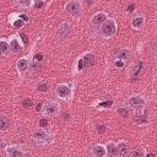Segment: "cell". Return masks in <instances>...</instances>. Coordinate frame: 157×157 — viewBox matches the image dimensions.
I'll use <instances>...</instances> for the list:
<instances>
[{
  "label": "cell",
  "mask_w": 157,
  "mask_h": 157,
  "mask_svg": "<svg viewBox=\"0 0 157 157\" xmlns=\"http://www.w3.org/2000/svg\"><path fill=\"white\" fill-rule=\"evenodd\" d=\"M115 30H117L115 22L113 20H108V21H106L102 26V35L104 36L106 38H108V37H112L115 33Z\"/></svg>",
  "instance_id": "6da1fadb"
},
{
  "label": "cell",
  "mask_w": 157,
  "mask_h": 157,
  "mask_svg": "<svg viewBox=\"0 0 157 157\" xmlns=\"http://www.w3.org/2000/svg\"><path fill=\"white\" fill-rule=\"evenodd\" d=\"M67 10L73 16H78L81 14V5L77 1H70L67 5Z\"/></svg>",
  "instance_id": "7a4b0ae2"
},
{
  "label": "cell",
  "mask_w": 157,
  "mask_h": 157,
  "mask_svg": "<svg viewBox=\"0 0 157 157\" xmlns=\"http://www.w3.org/2000/svg\"><path fill=\"white\" fill-rule=\"evenodd\" d=\"M58 108H59V106H58L55 102H47L44 104V112H45V114H48V115L57 114L58 113Z\"/></svg>",
  "instance_id": "3957f363"
},
{
  "label": "cell",
  "mask_w": 157,
  "mask_h": 157,
  "mask_svg": "<svg viewBox=\"0 0 157 157\" xmlns=\"http://www.w3.org/2000/svg\"><path fill=\"white\" fill-rule=\"evenodd\" d=\"M57 93L60 98H64L65 100V98H68L70 96V88L67 85H59L57 87Z\"/></svg>",
  "instance_id": "277c9868"
},
{
  "label": "cell",
  "mask_w": 157,
  "mask_h": 157,
  "mask_svg": "<svg viewBox=\"0 0 157 157\" xmlns=\"http://www.w3.org/2000/svg\"><path fill=\"white\" fill-rule=\"evenodd\" d=\"M129 104L133 107V108H140V107L144 106V100L139 96H133L129 98Z\"/></svg>",
  "instance_id": "5b68a950"
},
{
  "label": "cell",
  "mask_w": 157,
  "mask_h": 157,
  "mask_svg": "<svg viewBox=\"0 0 157 157\" xmlns=\"http://www.w3.org/2000/svg\"><path fill=\"white\" fill-rule=\"evenodd\" d=\"M35 139L39 144H45V142L48 141V135L45 134L43 130H39V131H37V133L35 134Z\"/></svg>",
  "instance_id": "8992f818"
},
{
  "label": "cell",
  "mask_w": 157,
  "mask_h": 157,
  "mask_svg": "<svg viewBox=\"0 0 157 157\" xmlns=\"http://www.w3.org/2000/svg\"><path fill=\"white\" fill-rule=\"evenodd\" d=\"M107 20V16L104 14H96L92 17V23L93 25H101V23H104Z\"/></svg>",
  "instance_id": "52a82bcc"
},
{
  "label": "cell",
  "mask_w": 157,
  "mask_h": 157,
  "mask_svg": "<svg viewBox=\"0 0 157 157\" xmlns=\"http://www.w3.org/2000/svg\"><path fill=\"white\" fill-rule=\"evenodd\" d=\"M6 152H7V155L11 156V157H21V156H23V152L20 151L17 147H7Z\"/></svg>",
  "instance_id": "ba28073f"
},
{
  "label": "cell",
  "mask_w": 157,
  "mask_h": 157,
  "mask_svg": "<svg viewBox=\"0 0 157 157\" xmlns=\"http://www.w3.org/2000/svg\"><path fill=\"white\" fill-rule=\"evenodd\" d=\"M128 150H129V147H128V144L120 142V144L118 145V155H119V156H126V155H128Z\"/></svg>",
  "instance_id": "9c48e42d"
},
{
  "label": "cell",
  "mask_w": 157,
  "mask_h": 157,
  "mask_svg": "<svg viewBox=\"0 0 157 157\" xmlns=\"http://www.w3.org/2000/svg\"><path fill=\"white\" fill-rule=\"evenodd\" d=\"M82 61H84V67L87 68V67H91L93 63H94V57L93 54H87L84 57V59H82Z\"/></svg>",
  "instance_id": "30bf717a"
},
{
  "label": "cell",
  "mask_w": 157,
  "mask_h": 157,
  "mask_svg": "<svg viewBox=\"0 0 157 157\" xmlns=\"http://www.w3.org/2000/svg\"><path fill=\"white\" fill-rule=\"evenodd\" d=\"M93 155H94V156H97V157H102V156H104V155H106V150H104V147H103L102 145H97V146H94V147H93Z\"/></svg>",
  "instance_id": "8fae6325"
},
{
  "label": "cell",
  "mask_w": 157,
  "mask_h": 157,
  "mask_svg": "<svg viewBox=\"0 0 157 157\" xmlns=\"http://www.w3.org/2000/svg\"><path fill=\"white\" fill-rule=\"evenodd\" d=\"M144 25V19L141 17V16H139V17H135L133 21H131V26H133L134 28H141Z\"/></svg>",
  "instance_id": "7c38bea8"
},
{
  "label": "cell",
  "mask_w": 157,
  "mask_h": 157,
  "mask_svg": "<svg viewBox=\"0 0 157 157\" xmlns=\"http://www.w3.org/2000/svg\"><path fill=\"white\" fill-rule=\"evenodd\" d=\"M107 154L109 156H117L118 155V146L113 145V144H109L107 146Z\"/></svg>",
  "instance_id": "4fadbf2b"
},
{
  "label": "cell",
  "mask_w": 157,
  "mask_h": 157,
  "mask_svg": "<svg viewBox=\"0 0 157 157\" xmlns=\"http://www.w3.org/2000/svg\"><path fill=\"white\" fill-rule=\"evenodd\" d=\"M28 68V60L27 59H20L19 61H17V69L19 70H21V71H25Z\"/></svg>",
  "instance_id": "5bb4252c"
},
{
  "label": "cell",
  "mask_w": 157,
  "mask_h": 157,
  "mask_svg": "<svg viewBox=\"0 0 157 157\" xmlns=\"http://www.w3.org/2000/svg\"><path fill=\"white\" fill-rule=\"evenodd\" d=\"M10 48L14 53H19L20 51H21V45H20V43L16 39H12L10 42Z\"/></svg>",
  "instance_id": "9a60e30c"
},
{
  "label": "cell",
  "mask_w": 157,
  "mask_h": 157,
  "mask_svg": "<svg viewBox=\"0 0 157 157\" xmlns=\"http://www.w3.org/2000/svg\"><path fill=\"white\" fill-rule=\"evenodd\" d=\"M129 57H130V53L128 49H123V51L118 53V59H120V60H126V59H129Z\"/></svg>",
  "instance_id": "2e32d148"
},
{
  "label": "cell",
  "mask_w": 157,
  "mask_h": 157,
  "mask_svg": "<svg viewBox=\"0 0 157 157\" xmlns=\"http://www.w3.org/2000/svg\"><path fill=\"white\" fill-rule=\"evenodd\" d=\"M69 28H70V25L68 23V22H64L63 25L60 26V28H59V35H61V36H65L69 32Z\"/></svg>",
  "instance_id": "e0dca14e"
},
{
  "label": "cell",
  "mask_w": 157,
  "mask_h": 157,
  "mask_svg": "<svg viewBox=\"0 0 157 157\" xmlns=\"http://www.w3.org/2000/svg\"><path fill=\"white\" fill-rule=\"evenodd\" d=\"M9 125H10V122L7 120V118H5V117L0 118V129L5 130L6 128H9Z\"/></svg>",
  "instance_id": "ac0fdd59"
},
{
  "label": "cell",
  "mask_w": 157,
  "mask_h": 157,
  "mask_svg": "<svg viewBox=\"0 0 157 157\" xmlns=\"http://www.w3.org/2000/svg\"><path fill=\"white\" fill-rule=\"evenodd\" d=\"M10 49H11L10 48V44H7L5 41H1V53H3V54H6Z\"/></svg>",
  "instance_id": "d6986e66"
},
{
  "label": "cell",
  "mask_w": 157,
  "mask_h": 157,
  "mask_svg": "<svg viewBox=\"0 0 157 157\" xmlns=\"http://www.w3.org/2000/svg\"><path fill=\"white\" fill-rule=\"evenodd\" d=\"M140 68H141V63H139V65H135L134 67V70H133V74H131V76L134 78L139 75V71H140Z\"/></svg>",
  "instance_id": "ffe728a7"
},
{
  "label": "cell",
  "mask_w": 157,
  "mask_h": 157,
  "mask_svg": "<svg viewBox=\"0 0 157 157\" xmlns=\"http://www.w3.org/2000/svg\"><path fill=\"white\" fill-rule=\"evenodd\" d=\"M112 101H107V102H103L101 104H98V108H109L110 106H112Z\"/></svg>",
  "instance_id": "44dd1931"
},
{
  "label": "cell",
  "mask_w": 157,
  "mask_h": 157,
  "mask_svg": "<svg viewBox=\"0 0 157 157\" xmlns=\"http://www.w3.org/2000/svg\"><path fill=\"white\" fill-rule=\"evenodd\" d=\"M135 122L136 123H146L147 119L144 117V115H136V117H135Z\"/></svg>",
  "instance_id": "7402d4cb"
},
{
  "label": "cell",
  "mask_w": 157,
  "mask_h": 157,
  "mask_svg": "<svg viewBox=\"0 0 157 157\" xmlns=\"http://www.w3.org/2000/svg\"><path fill=\"white\" fill-rule=\"evenodd\" d=\"M22 104L25 108H30V107H32V104H33V102H32V100H30V98H27V100L23 101Z\"/></svg>",
  "instance_id": "603a6c76"
},
{
  "label": "cell",
  "mask_w": 157,
  "mask_h": 157,
  "mask_svg": "<svg viewBox=\"0 0 157 157\" xmlns=\"http://www.w3.org/2000/svg\"><path fill=\"white\" fill-rule=\"evenodd\" d=\"M20 5L23 6V7H28L31 5V0H19Z\"/></svg>",
  "instance_id": "cb8c5ba5"
},
{
  "label": "cell",
  "mask_w": 157,
  "mask_h": 157,
  "mask_svg": "<svg viewBox=\"0 0 157 157\" xmlns=\"http://www.w3.org/2000/svg\"><path fill=\"white\" fill-rule=\"evenodd\" d=\"M12 25H14L15 28H21V27L23 26V20H16V21L12 23Z\"/></svg>",
  "instance_id": "d4e9b609"
},
{
  "label": "cell",
  "mask_w": 157,
  "mask_h": 157,
  "mask_svg": "<svg viewBox=\"0 0 157 157\" xmlns=\"http://www.w3.org/2000/svg\"><path fill=\"white\" fill-rule=\"evenodd\" d=\"M35 60H36V61H42V60H43V54H41V53L36 54V55H35Z\"/></svg>",
  "instance_id": "484cf974"
},
{
  "label": "cell",
  "mask_w": 157,
  "mask_h": 157,
  "mask_svg": "<svg viewBox=\"0 0 157 157\" xmlns=\"http://www.w3.org/2000/svg\"><path fill=\"white\" fill-rule=\"evenodd\" d=\"M114 65H115L117 68H123V67H124V63H123V60H117V61L114 63Z\"/></svg>",
  "instance_id": "4316f807"
},
{
  "label": "cell",
  "mask_w": 157,
  "mask_h": 157,
  "mask_svg": "<svg viewBox=\"0 0 157 157\" xmlns=\"http://www.w3.org/2000/svg\"><path fill=\"white\" fill-rule=\"evenodd\" d=\"M97 130H98V133H104L106 126L104 125H97Z\"/></svg>",
  "instance_id": "83f0119b"
},
{
  "label": "cell",
  "mask_w": 157,
  "mask_h": 157,
  "mask_svg": "<svg viewBox=\"0 0 157 157\" xmlns=\"http://www.w3.org/2000/svg\"><path fill=\"white\" fill-rule=\"evenodd\" d=\"M38 90L41 91V92H45V91H47V85H45V84H43V85L38 86Z\"/></svg>",
  "instance_id": "f1b7e54d"
},
{
  "label": "cell",
  "mask_w": 157,
  "mask_h": 157,
  "mask_svg": "<svg viewBox=\"0 0 157 157\" xmlns=\"http://www.w3.org/2000/svg\"><path fill=\"white\" fill-rule=\"evenodd\" d=\"M84 68H85L84 67V61H82V59H80V60H78V64H77V69L78 70H82Z\"/></svg>",
  "instance_id": "f546056e"
},
{
  "label": "cell",
  "mask_w": 157,
  "mask_h": 157,
  "mask_svg": "<svg viewBox=\"0 0 157 157\" xmlns=\"http://www.w3.org/2000/svg\"><path fill=\"white\" fill-rule=\"evenodd\" d=\"M39 125L42 126V128H44V126H47V125H48V122L45 120V119H41V122H39Z\"/></svg>",
  "instance_id": "4dcf8cb0"
},
{
  "label": "cell",
  "mask_w": 157,
  "mask_h": 157,
  "mask_svg": "<svg viewBox=\"0 0 157 157\" xmlns=\"http://www.w3.org/2000/svg\"><path fill=\"white\" fill-rule=\"evenodd\" d=\"M118 113L120 114V115H123V117H126V115H128V112H126V110H124L123 108L119 109V110H118Z\"/></svg>",
  "instance_id": "1f68e13d"
},
{
  "label": "cell",
  "mask_w": 157,
  "mask_h": 157,
  "mask_svg": "<svg viewBox=\"0 0 157 157\" xmlns=\"http://www.w3.org/2000/svg\"><path fill=\"white\" fill-rule=\"evenodd\" d=\"M20 36H21V38H22V41H23V43H25V44H27V43H28L27 36H26V35H23V33H21V35H20Z\"/></svg>",
  "instance_id": "d6a6232c"
},
{
  "label": "cell",
  "mask_w": 157,
  "mask_h": 157,
  "mask_svg": "<svg viewBox=\"0 0 157 157\" xmlns=\"http://www.w3.org/2000/svg\"><path fill=\"white\" fill-rule=\"evenodd\" d=\"M133 156H134V157L142 156V152H141V151H134V152H133Z\"/></svg>",
  "instance_id": "836d02e7"
},
{
  "label": "cell",
  "mask_w": 157,
  "mask_h": 157,
  "mask_svg": "<svg viewBox=\"0 0 157 157\" xmlns=\"http://www.w3.org/2000/svg\"><path fill=\"white\" fill-rule=\"evenodd\" d=\"M20 17H21V19L23 20V21H25V22H27V21H28V17H27V16H26V15H21V16H20Z\"/></svg>",
  "instance_id": "e575fe53"
},
{
  "label": "cell",
  "mask_w": 157,
  "mask_h": 157,
  "mask_svg": "<svg viewBox=\"0 0 157 157\" xmlns=\"http://www.w3.org/2000/svg\"><path fill=\"white\" fill-rule=\"evenodd\" d=\"M133 10H134V5H130L129 7H128V11H130V12H131Z\"/></svg>",
  "instance_id": "d590c367"
},
{
  "label": "cell",
  "mask_w": 157,
  "mask_h": 157,
  "mask_svg": "<svg viewBox=\"0 0 157 157\" xmlns=\"http://www.w3.org/2000/svg\"><path fill=\"white\" fill-rule=\"evenodd\" d=\"M41 108H42V106H41V104L37 106V110H41Z\"/></svg>",
  "instance_id": "8d00e7d4"
},
{
  "label": "cell",
  "mask_w": 157,
  "mask_h": 157,
  "mask_svg": "<svg viewBox=\"0 0 157 157\" xmlns=\"http://www.w3.org/2000/svg\"><path fill=\"white\" fill-rule=\"evenodd\" d=\"M86 3H87V4H91L92 1H91V0H86Z\"/></svg>",
  "instance_id": "74e56055"
},
{
  "label": "cell",
  "mask_w": 157,
  "mask_h": 157,
  "mask_svg": "<svg viewBox=\"0 0 157 157\" xmlns=\"http://www.w3.org/2000/svg\"><path fill=\"white\" fill-rule=\"evenodd\" d=\"M37 1H38V3H41V1H43V0H37Z\"/></svg>",
  "instance_id": "f35d334b"
}]
</instances>
